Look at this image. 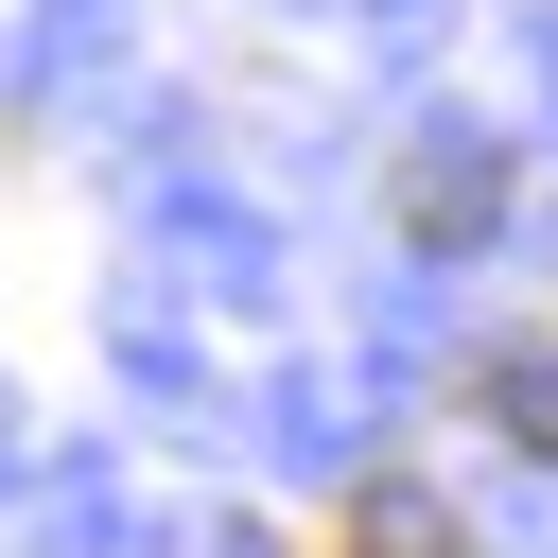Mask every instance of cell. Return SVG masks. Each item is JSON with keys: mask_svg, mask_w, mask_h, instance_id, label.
<instances>
[{"mask_svg": "<svg viewBox=\"0 0 558 558\" xmlns=\"http://www.w3.org/2000/svg\"><path fill=\"white\" fill-rule=\"evenodd\" d=\"M453 401H471L506 453H541V471H558V331H506V349H471V384H453Z\"/></svg>", "mask_w": 558, "mask_h": 558, "instance_id": "1", "label": "cell"}, {"mask_svg": "<svg viewBox=\"0 0 558 558\" xmlns=\"http://www.w3.org/2000/svg\"><path fill=\"white\" fill-rule=\"evenodd\" d=\"M331 558H471V523H453L418 471H366V488L331 506Z\"/></svg>", "mask_w": 558, "mask_h": 558, "instance_id": "2", "label": "cell"}, {"mask_svg": "<svg viewBox=\"0 0 558 558\" xmlns=\"http://www.w3.org/2000/svg\"><path fill=\"white\" fill-rule=\"evenodd\" d=\"M401 227H418V244H488V227H506V157H418V174H401Z\"/></svg>", "mask_w": 558, "mask_h": 558, "instance_id": "3", "label": "cell"}]
</instances>
